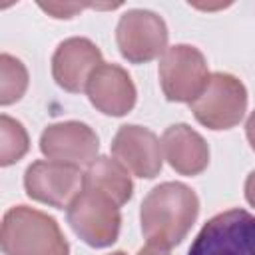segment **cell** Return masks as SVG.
Masks as SVG:
<instances>
[{
  "instance_id": "obj_20",
  "label": "cell",
  "mask_w": 255,
  "mask_h": 255,
  "mask_svg": "<svg viewBox=\"0 0 255 255\" xmlns=\"http://www.w3.org/2000/svg\"><path fill=\"white\" fill-rule=\"evenodd\" d=\"M112 255H124V253H120V251H118V253H112Z\"/></svg>"
},
{
  "instance_id": "obj_6",
  "label": "cell",
  "mask_w": 255,
  "mask_h": 255,
  "mask_svg": "<svg viewBox=\"0 0 255 255\" xmlns=\"http://www.w3.org/2000/svg\"><path fill=\"white\" fill-rule=\"evenodd\" d=\"M247 106V94L239 80L229 74H215L205 92L191 102L195 118L211 129H227L235 126Z\"/></svg>"
},
{
  "instance_id": "obj_9",
  "label": "cell",
  "mask_w": 255,
  "mask_h": 255,
  "mask_svg": "<svg viewBox=\"0 0 255 255\" xmlns=\"http://www.w3.org/2000/svg\"><path fill=\"white\" fill-rule=\"evenodd\" d=\"M40 147L52 161L78 165L94 159L98 151V137L88 126L68 122L50 126L42 133Z\"/></svg>"
},
{
  "instance_id": "obj_18",
  "label": "cell",
  "mask_w": 255,
  "mask_h": 255,
  "mask_svg": "<svg viewBox=\"0 0 255 255\" xmlns=\"http://www.w3.org/2000/svg\"><path fill=\"white\" fill-rule=\"evenodd\" d=\"M137 255H167V251L163 247H157V245H147V247L139 249Z\"/></svg>"
},
{
  "instance_id": "obj_7",
  "label": "cell",
  "mask_w": 255,
  "mask_h": 255,
  "mask_svg": "<svg viewBox=\"0 0 255 255\" xmlns=\"http://www.w3.org/2000/svg\"><path fill=\"white\" fill-rule=\"evenodd\" d=\"M26 191L30 197L54 207L70 205L84 189V175L78 165L62 161H36L26 171Z\"/></svg>"
},
{
  "instance_id": "obj_4",
  "label": "cell",
  "mask_w": 255,
  "mask_h": 255,
  "mask_svg": "<svg viewBox=\"0 0 255 255\" xmlns=\"http://www.w3.org/2000/svg\"><path fill=\"white\" fill-rule=\"evenodd\" d=\"M68 221L88 245H112L120 231L118 203L98 189L84 187L82 193L68 205Z\"/></svg>"
},
{
  "instance_id": "obj_3",
  "label": "cell",
  "mask_w": 255,
  "mask_h": 255,
  "mask_svg": "<svg viewBox=\"0 0 255 255\" xmlns=\"http://www.w3.org/2000/svg\"><path fill=\"white\" fill-rule=\"evenodd\" d=\"M189 255H255V215L229 209L211 217L191 243Z\"/></svg>"
},
{
  "instance_id": "obj_12",
  "label": "cell",
  "mask_w": 255,
  "mask_h": 255,
  "mask_svg": "<svg viewBox=\"0 0 255 255\" xmlns=\"http://www.w3.org/2000/svg\"><path fill=\"white\" fill-rule=\"evenodd\" d=\"M88 94L96 108L110 116H124L135 102V88L129 76L110 64H102L88 80Z\"/></svg>"
},
{
  "instance_id": "obj_11",
  "label": "cell",
  "mask_w": 255,
  "mask_h": 255,
  "mask_svg": "<svg viewBox=\"0 0 255 255\" xmlns=\"http://www.w3.org/2000/svg\"><path fill=\"white\" fill-rule=\"evenodd\" d=\"M100 66L98 48L84 38L66 40L54 54V78L68 92H82Z\"/></svg>"
},
{
  "instance_id": "obj_1",
  "label": "cell",
  "mask_w": 255,
  "mask_h": 255,
  "mask_svg": "<svg viewBox=\"0 0 255 255\" xmlns=\"http://www.w3.org/2000/svg\"><path fill=\"white\" fill-rule=\"evenodd\" d=\"M197 197L183 183H163L141 203V229L151 245H177L197 215Z\"/></svg>"
},
{
  "instance_id": "obj_14",
  "label": "cell",
  "mask_w": 255,
  "mask_h": 255,
  "mask_svg": "<svg viewBox=\"0 0 255 255\" xmlns=\"http://www.w3.org/2000/svg\"><path fill=\"white\" fill-rule=\"evenodd\" d=\"M84 187L98 189L112 197L118 205L131 197V181L122 163L110 157H98L84 175Z\"/></svg>"
},
{
  "instance_id": "obj_13",
  "label": "cell",
  "mask_w": 255,
  "mask_h": 255,
  "mask_svg": "<svg viewBox=\"0 0 255 255\" xmlns=\"http://www.w3.org/2000/svg\"><path fill=\"white\" fill-rule=\"evenodd\" d=\"M163 149L171 167L185 175L199 173L209 161V149L203 137L183 124L171 126L163 133Z\"/></svg>"
},
{
  "instance_id": "obj_2",
  "label": "cell",
  "mask_w": 255,
  "mask_h": 255,
  "mask_svg": "<svg viewBox=\"0 0 255 255\" xmlns=\"http://www.w3.org/2000/svg\"><path fill=\"white\" fill-rule=\"evenodd\" d=\"M2 249L6 255H68V243L58 223L26 205L4 215Z\"/></svg>"
},
{
  "instance_id": "obj_15",
  "label": "cell",
  "mask_w": 255,
  "mask_h": 255,
  "mask_svg": "<svg viewBox=\"0 0 255 255\" xmlns=\"http://www.w3.org/2000/svg\"><path fill=\"white\" fill-rule=\"evenodd\" d=\"M28 149V137L22 126L8 116H2V165L20 159Z\"/></svg>"
},
{
  "instance_id": "obj_19",
  "label": "cell",
  "mask_w": 255,
  "mask_h": 255,
  "mask_svg": "<svg viewBox=\"0 0 255 255\" xmlns=\"http://www.w3.org/2000/svg\"><path fill=\"white\" fill-rule=\"evenodd\" d=\"M247 137H249V141H251V145L255 149V112L247 122Z\"/></svg>"
},
{
  "instance_id": "obj_17",
  "label": "cell",
  "mask_w": 255,
  "mask_h": 255,
  "mask_svg": "<svg viewBox=\"0 0 255 255\" xmlns=\"http://www.w3.org/2000/svg\"><path fill=\"white\" fill-rule=\"evenodd\" d=\"M245 195H247V201L251 205H255V171L247 177V183H245Z\"/></svg>"
},
{
  "instance_id": "obj_8",
  "label": "cell",
  "mask_w": 255,
  "mask_h": 255,
  "mask_svg": "<svg viewBox=\"0 0 255 255\" xmlns=\"http://www.w3.org/2000/svg\"><path fill=\"white\" fill-rule=\"evenodd\" d=\"M167 40L163 22L151 14L133 10L126 14L118 26V44L129 62H145L155 58Z\"/></svg>"
},
{
  "instance_id": "obj_5",
  "label": "cell",
  "mask_w": 255,
  "mask_h": 255,
  "mask_svg": "<svg viewBox=\"0 0 255 255\" xmlns=\"http://www.w3.org/2000/svg\"><path fill=\"white\" fill-rule=\"evenodd\" d=\"M159 78L167 100L195 102L209 84L203 56L191 46H173L159 64Z\"/></svg>"
},
{
  "instance_id": "obj_10",
  "label": "cell",
  "mask_w": 255,
  "mask_h": 255,
  "mask_svg": "<svg viewBox=\"0 0 255 255\" xmlns=\"http://www.w3.org/2000/svg\"><path fill=\"white\" fill-rule=\"evenodd\" d=\"M112 151L122 165L139 177H153L161 167L157 137L139 126H124L112 143Z\"/></svg>"
},
{
  "instance_id": "obj_16",
  "label": "cell",
  "mask_w": 255,
  "mask_h": 255,
  "mask_svg": "<svg viewBox=\"0 0 255 255\" xmlns=\"http://www.w3.org/2000/svg\"><path fill=\"white\" fill-rule=\"evenodd\" d=\"M26 88V70L10 56H2V104H10L22 96Z\"/></svg>"
}]
</instances>
